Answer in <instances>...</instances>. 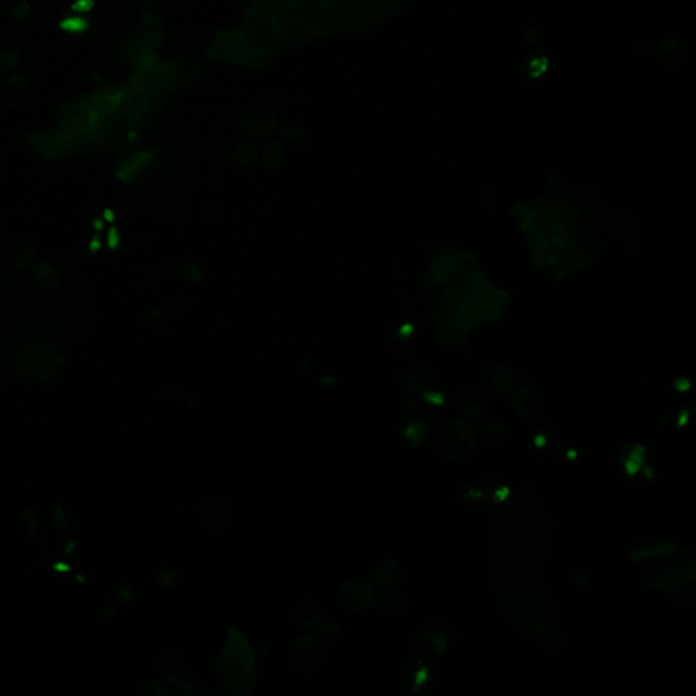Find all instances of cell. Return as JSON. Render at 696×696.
Masks as SVG:
<instances>
[{"instance_id":"1","label":"cell","mask_w":696,"mask_h":696,"mask_svg":"<svg viewBox=\"0 0 696 696\" xmlns=\"http://www.w3.org/2000/svg\"><path fill=\"white\" fill-rule=\"evenodd\" d=\"M479 439L476 426L465 418H451L438 424L434 432L435 451L442 458L460 461L475 451Z\"/></svg>"},{"instance_id":"2","label":"cell","mask_w":696,"mask_h":696,"mask_svg":"<svg viewBox=\"0 0 696 696\" xmlns=\"http://www.w3.org/2000/svg\"><path fill=\"white\" fill-rule=\"evenodd\" d=\"M327 657V649L316 636H303L291 647L290 661L293 666L302 673L316 672L323 666Z\"/></svg>"},{"instance_id":"3","label":"cell","mask_w":696,"mask_h":696,"mask_svg":"<svg viewBox=\"0 0 696 696\" xmlns=\"http://www.w3.org/2000/svg\"><path fill=\"white\" fill-rule=\"evenodd\" d=\"M455 407L462 418L479 419L487 410V396L478 385H464L455 394Z\"/></svg>"},{"instance_id":"4","label":"cell","mask_w":696,"mask_h":696,"mask_svg":"<svg viewBox=\"0 0 696 696\" xmlns=\"http://www.w3.org/2000/svg\"><path fill=\"white\" fill-rule=\"evenodd\" d=\"M375 599L373 588L362 579L347 582L340 592L341 604L350 610H366Z\"/></svg>"},{"instance_id":"5","label":"cell","mask_w":696,"mask_h":696,"mask_svg":"<svg viewBox=\"0 0 696 696\" xmlns=\"http://www.w3.org/2000/svg\"><path fill=\"white\" fill-rule=\"evenodd\" d=\"M0 259L11 268L24 270L31 267L34 260V249L25 240L10 238L0 248Z\"/></svg>"},{"instance_id":"6","label":"cell","mask_w":696,"mask_h":696,"mask_svg":"<svg viewBox=\"0 0 696 696\" xmlns=\"http://www.w3.org/2000/svg\"><path fill=\"white\" fill-rule=\"evenodd\" d=\"M512 405L515 414L524 419H535L542 411V400L537 392L529 387H522L515 391L512 397Z\"/></svg>"},{"instance_id":"7","label":"cell","mask_w":696,"mask_h":696,"mask_svg":"<svg viewBox=\"0 0 696 696\" xmlns=\"http://www.w3.org/2000/svg\"><path fill=\"white\" fill-rule=\"evenodd\" d=\"M482 382L492 394H508L515 387V377L508 367L489 364L482 373Z\"/></svg>"},{"instance_id":"8","label":"cell","mask_w":696,"mask_h":696,"mask_svg":"<svg viewBox=\"0 0 696 696\" xmlns=\"http://www.w3.org/2000/svg\"><path fill=\"white\" fill-rule=\"evenodd\" d=\"M400 575L401 569L398 562L394 559H385L377 566L374 572V579L381 589H389L398 583Z\"/></svg>"},{"instance_id":"9","label":"cell","mask_w":696,"mask_h":696,"mask_svg":"<svg viewBox=\"0 0 696 696\" xmlns=\"http://www.w3.org/2000/svg\"><path fill=\"white\" fill-rule=\"evenodd\" d=\"M34 277L40 286L54 290L60 286V275L58 270L48 263H38L34 268Z\"/></svg>"},{"instance_id":"10","label":"cell","mask_w":696,"mask_h":696,"mask_svg":"<svg viewBox=\"0 0 696 696\" xmlns=\"http://www.w3.org/2000/svg\"><path fill=\"white\" fill-rule=\"evenodd\" d=\"M476 430H478V434L482 435L488 442H499L506 437V430H505L503 424L498 422L494 418L482 419L480 423L478 424Z\"/></svg>"},{"instance_id":"11","label":"cell","mask_w":696,"mask_h":696,"mask_svg":"<svg viewBox=\"0 0 696 696\" xmlns=\"http://www.w3.org/2000/svg\"><path fill=\"white\" fill-rule=\"evenodd\" d=\"M294 616H296V620L301 626L309 629V627H313L317 623L318 612H317V608L313 606L311 601L302 600V601H298L297 606L294 608Z\"/></svg>"},{"instance_id":"12","label":"cell","mask_w":696,"mask_h":696,"mask_svg":"<svg viewBox=\"0 0 696 696\" xmlns=\"http://www.w3.org/2000/svg\"><path fill=\"white\" fill-rule=\"evenodd\" d=\"M185 670V665L181 657H179L175 653H168L161 663V672L162 676L169 679V680H176L181 677L182 673Z\"/></svg>"},{"instance_id":"13","label":"cell","mask_w":696,"mask_h":696,"mask_svg":"<svg viewBox=\"0 0 696 696\" xmlns=\"http://www.w3.org/2000/svg\"><path fill=\"white\" fill-rule=\"evenodd\" d=\"M405 606H407L405 600L401 596H397V594H387V596L381 597V600H380V606L384 610L392 612V613L404 610Z\"/></svg>"},{"instance_id":"14","label":"cell","mask_w":696,"mask_h":696,"mask_svg":"<svg viewBox=\"0 0 696 696\" xmlns=\"http://www.w3.org/2000/svg\"><path fill=\"white\" fill-rule=\"evenodd\" d=\"M567 579L573 586H576V588H588L592 582L590 573L588 570H585L583 567H574L573 570H570V573L567 575Z\"/></svg>"},{"instance_id":"15","label":"cell","mask_w":696,"mask_h":696,"mask_svg":"<svg viewBox=\"0 0 696 696\" xmlns=\"http://www.w3.org/2000/svg\"><path fill=\"white\" fill-rule=\"evenodd\" d=\"M283 158V150H282V146L276 142H273L268 145V147L266 149L264 152V161H266V165L268 166H276L280 163Z\"/></svg>"},{"instance_id":"16","label":"cell","mask_w":696,"mask_h":696,"mask_svg":"<svg viewBox=\"0 0 696 696\" xmlns=\"http://www.w3.org/2000/svg\"><path fill=\"white\" fill-rule=\"evenodd\" d=\"M431 375L422 369V373L418 374L416 371L410 375V381H408V385L411 388H415V389H424V388H430L431 387Z\"/></svg>"},{"instance_id":"17","label":"cell","mask_w":696,"mask_h":696,"mask_svg":"<svg viewBox=\"0 0 696 696\" xmlns=\"http://www.w3.org/2000/svg\"><path fill=\"white\" fill-rule=\"evenodd\" d=\"M236 159L243 161L240 165H250L254 159H257V150H254V146L252 145H243L236 152Z\"/></svg>"}]
</instances>
